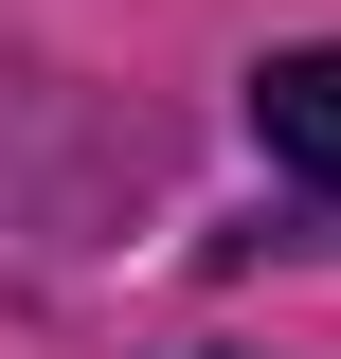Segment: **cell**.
I'll use <instances>...</instances> for the list:
<instances>
[{"instance_id": "obj_1", "label": "cell", "mask_w": 341, "mask_h": 359, "mask_svg": "<svg viewBox=\"0 0 341 359\" xmlns=\"http://www.w3.org/2000/svg\"><path fill=\"white\" fill-rule=\"evenodd\" d=\"M252 144L305 180V198H341V36H305V54L252 72Z\"/></svg>"}]
</instances>
